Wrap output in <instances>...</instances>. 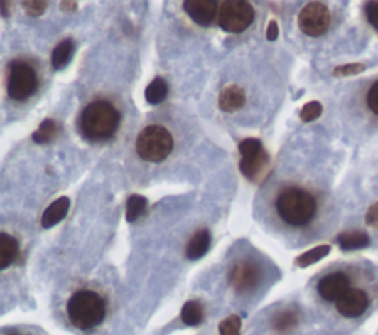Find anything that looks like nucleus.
Segmentation results:
<instances>
[{
    "instance_id": "obj_1",
    "label": "nucleus",
    "mask_w": 378,
    "mask_h": 335,
    "mask_svg": "<svg viewBox=\"0 0 378 335\" xmlns=\"http://www.w3.org/2000/svg\"><path fill=\"white\" fill-rule=\"evenodd\" d=\"M79 126L89 141H105L119 130L120 112L108 101H93L83 110Z\"/></svg>"
},
{
    "instance_id": "obj_2",
    "label": "nucleus",
    "mask_w": 378,
    "mask_h": 335,
    "mask_svg": "<svg viewBox=\"0 0 378 335\" xmlns=\"http://www.w3.org/2000/svg\"><path fill=\"white\" fill-rule=\"evenodd\" d=\"M275 206L279 218L287 225L296 228L310 223L316 213V200L313 195L294 186L284 189L276 198Z\"/></svg>"
},
{
    "instance_id": "obj_3",
    "label": "nucleus",
    "mask_w": 378,
    "mask_h": 335,
    "mask_svg": "<svg viewBox=\"0 0 378 335\" xmlns=\"http://www.w3.org/2000/svg\"><path fill=\"white\" fill-rule=\"evenodd\" d=\"M105 312L104 299L90 289H82L72 294L67 303L70 322L82 331L98 326L105 318Z\"/></svg>"
},
{
    "instance_id": "obj_4",
    "label": "nucleus",
    "mask_w": 378,
    "mask_h": 335,
    "mask_svg": "<svg viewBox=\"0 0 378 335\" xmlns=\"http://www.w3.org/2000/svg\"><path fill=\"white\" fill-rule=\"evenodd\" d=\"M173 136L163 126H146L136 139V152L144 161L161 163L173 151Z\"/></svg>"
},
{
    "instance_id": "obj_5",
    "label": "nucleus",
    "mask_w": 378,
    "mask_h": 335,
    "mask_svg": "<svg viewBox=\"0 0 378 335\" xmlns=\"http://www.w3.org/2000/svg\"><path fill=\"white\" fill-rule=\"evenodd\" d=\"M217 21L223 31L238 34L253 24L254 9L244 0H226L219 8Z\"/></svg>"
},
{
    "instance_id": "obj_6",
    "label": "nucleus",
    "mask_w": 378,
    "mask_h": 335,
    "mask_svg": "<svg viewBox=\"0 0 378 335\" xmlns=\"http://www.w3.org/2000/svg\"><path fill=\"white\" fill-rule=\"evenodd\" d=\"M37 74L34 68L21 59H15L9 65L8 95L14 101H26L37 90Z\"/></svg>"
},
{
    "instance_id": "obj_7",
    "label": "nucleus",
    "mask_w": 378,
    "mask_h": 335,
    "mask_svg": "<svg viewBox=\"0 0 378 335\" xmlns=\"http://www.w3.org/2000/svg\"><path fill=\"white\" fill-rule=\"evenodd\" d=\"M331 24L330 9L320 2H310L298 14V27L306 36L319 37L328 31Z\"/></svg>"
},
{
    "instance_id": "obj_8",
    "label": "nucleus",
    "mask_w": 378,
    "mask_h": 335,
    "mask_svg": "<svg viewBox=\"0 0 378 335\" xmlns=\"http://www.w3.org/2000/svg\"><path fill=\"white\" fill-rule=\"evenodd\" d=\"M260 281H261V269L254 262L245 260L237 263L230 275V282L232 288L239 294L253 291L254 288H257Z\"/></svg>"
},
{
    "instance_id": "obj_9",
    "label": "nucleus",
    "mask_w": 378,
    "mask_h": 335,
    "mask_svg": "<svg viewBox=\"0 0 378 335\" xmlns=\"http://www.w3.org/2000/svg\"><path fill=\"white\" fill-rule=\"evenodd\" d=\"M219 4L215 0H186L183 9L193 21L201 27L213 24L216 15H219Z\"/></svg>"
},
{
    "instance_id": "obj_10",
    "label": "nucleus",
    "mask_w": 378,
    "mask_h": 335,
    "mask_svg": "<svg viewBox=\"0 0 378 335\" xmlns=\"http://www.w3.org/2000/svg\"><path fill=\"white\" fill-rule=\"evenodd\" d=\"M350 289V281L342 272L327 275L318 284V292L327 302H338Z\"/></svg>"
},
{
    "instance_id": "obj_11",
    "label": "nucleus",
    "mask_w": 378,
    "mask_h": 335,
    "mask_svg": "<svg viewBox=\"0 0 378 335\" xmlns=\"http://www.w3.org/2000/svg\"><path fill=\"white\" fill-rule=\"evenodd\" d=\"M368 295L357 288H350L342 299L337 302V310L346 318H357L368 309Z\"/></svg>"
},
{
    "instance_id": "obj_12",
    "label": "nucleus",
    "mask_w": 378,
    "mask_h": 335,
    "mask_svg": "<svg viewBox=\"0 0 378 335\" xmlns=\"http://www.w3.org/2000/svg\"><path fill=\"white\" fill-rule=\"evenodd\" d=\"M268 166H269V155L266 154V151H263L254 156H249V159H241L239 170L247 179L257 181L260 174L264 173Z\"/></svg>"
},
{
    "instance_id": "obj_13",
    "label": "nucleus",
    "mask_w": 378,
    "mask_h": 335,
    "mask_svg": "<svg viewBox=\"0 0 378 335\" xmlns=\"http://www.w3.org/2000/svg\"><path fill=\"white\" fill-rule=\"evenodd\" d=\"M71 201L68 196H61L56 201H53L42 216V226L45 229H50L55 225H58L61 220L65 219V216L70 210Z\"/></svg>"
},
{
    "instance_id": "obj_14",
    "label": "nucleus",
    "mask_w": 378,
    "mask_h": 335,
    "mask_svg": "<svg viewBox=\"0 0 378 335\" xmlns=\"http://www.w3.org/2000/svg\"><path fill=\"white\" fill-rule=\"evenodd\" d=\"M245 105V93L241 87L232 85L225 87L219 95V108L223 112H237Z\"/></svg>"
},
{
    "instance_id": "obj_15",
    "label": "nucleus",
    "mask_w": 378,
    "mask_h": 335,
    "mask_svg": "<svg viewBox=\"0 0 378 335\" xmlns=\"http://www.w3.org/2000/svg\"><path fill=\"white\" fill-rule=\"evenodd\" d=\"M212 244V235L207 229L197 230L186 245V257L189 260H198L204 257Z\"/></svg>"
},
{
    "instance_id": "obj_16",
    "label": "nucleus",
    "mask_w": 378,
    "mask_h": 335,
    "mask_svg": "<svg viewBox=\"0 0 378 335\" xmlns=\"http://www.w3.org/2000/svg\"><path fill=\"white\" fill-rule=\"evenodd\" d=\"M20 252V244L8 233H0V269H6L15 262Z\"/></svg>"
},
{
    "instance_id": "obj_17",
    "label": "nucleus",
    "mask_w": 378,
    "mask_h": 335,
    "mask_svg": "<svg viewBox=\"0 0 378 335\" xmlns=\"http://www.w3.org/2000/svg\"><path fill=\"white\" fill-rule=\"evenodd\" d=\"M337 243L340 248L345 251H353L361 250L368 247L369 236L365 232L361 230H352V232H343L337 236Z\"/></svg>"
},
{
    "instance_id": "obj_18",
    "label": "nucleus",
    "mask_w": 378,
    "mask_h": 335,
    "mask_svg": "<svg viewBox=\"0 0 378 335\" xmlns=\"http://www.w3.org/2000/svg\"><path fill=\"white\" fill-rule=\"evenodd\" d=\"M298 324V313L294 309H286L275 313L272 318V328L278 334H288Z\"/></svg>"
},
{
    "instance_id": "obj_19",
    "label": "nucleus",
    "mask_w": 378,
    "mask_h": 335,
    "mask_svg": "<svg viewBox=\"0 0 378 335\" xmlns=\"http://www.w3.org/2000/svg\"><path fill=\"white\" fill-rule=\"evenodd\" d=\"M74 52V43L71 38H65V41L60 42L55 46L52 52V65L55 70L64 68L70 61Z\"/></svg>"
},
{
    "instance_id": "obj_20",
    "label": "nucleus",
    "mask_w": 378,
    "mask_h": 335,
    "mask_svg": "<svg viewBox=\"0 0 378 335\" xmlns=\"http://www.w3.org/2000/svg\"><path fill=\"white\" fill-rule=\"evenodd\" d=\"M180 318L182 322L188 326H197L202 322L204 319V309L202 304L200 302L191 300V302H186L182 307V313H180Z\"/></svg>"
},
{
    "instance_id": "obj_21",
    "label": "nucleus",
    "mask_w": 378,
    "mask_h": 335,
    "mask_svg": "<svg viewBox=\"0 0 378 335\" xmlns=\"http://www.w3.org/2000/svg\"><path fill=\"white\" fill-rule=\"evenodd\" d=\"M168 93V86L166 83L164 78L161 77H156L153 82H151L145 90V100L148 104H161Z\"/></svg>"
},
{
    "instance_id": "obj_22",
    "label": "nucleus",
    "mask_w": 378,
    "mask_h": 335,
    "mask_svg": "<svg viewBox=\"0 0 378 335\" xmlns=\"http://www.w3.org/2000/svg\"><path fill=\"white\" fill-rule=\"evenodd\" d=\"M60 129H61V127H60L58 123H56L55 120H52V118H48V120H45V122L39 126V129H37V130L33 133V141H34L36 144H40V145L48 144V142H50V141L53 139V137H55L56 134H58Z\"/></svg>"
},
{
    "instance_id": "obj_23",
    "label": "nucleus",
    "mask_w": 378,
    "mask_h": 335,
    "mask_svg": "<svg viewBox=\"0 0 378 335\" xmlns=\"http://www.w3.org/2000/svg\"><path fill=\"white\" fill-rule=\"evenodd\" d=\"M330 251H331V247L330 245L315 247V248L303 252L301 255H298V257L296 259V263H297L298 267L312 266V265L318 263L319 260H323L324 257H327V255L330 254Z\"/></svg>"
},
{
    "instance_id": "obj_24",
    "label": "nucleus",
    "mask_w": 378,
    "mask_h": 335,
    "mask_svg": "<svg viewBox=\"0 0 378 335\" xmlns=\"http://www.w3.org/2000/svg\"><path fill=\"white\" fill-rule=\"evenodd\" d=\"M146 208V198L142 195H130L126 206V220L129 223L136 222Z\"/></svg>"
},
{
    "instance_id": "obj_25",
    "label": "nucleus",
    "mask_w": 378,
    "mask_h": 335,
    "mask_svg": "<svg viewBox=\"0 0 378 335\" xmlns=\"http://www.w3.org/2000/svg\"><path fill=\"white\" fill-rule=\"evenodd\" d=\"M238 149L242 159H249V156H254L264 151L263 144L259 139H256V137H247V139L241 141Z\"/></svg>"
},
{
    "instance_id": "obj_26",
    "label": "nucleus",
    "mask_w": 378,
    "mask_h": 335,
    "mask_svg": "<svg viewBox=\"0 0 378 335\" xmlns=\"http://www.w3.org/2000/svg\"><path fill=\"white\" fill-rule=\"evenodd\" d=\"M220 335H241V318L238 314H231L219 324Z\"/></svg>"
},
{
    "instance_id": "obj_27",
    "label": "nucleus",
    "mask_w": 378,
    "mask_h": 335,
    "mask_svg": "<svg viewBox=\"0 0 378 335\" xmlns=\"http://www.w3.org/2000/svg\"><path fill=\"white\" fill-rule=\"evenodd\" d=\"M320 114H323V105L316 101H312L301 108L300 118H301V122L310 123V122H315L316 118H319Z\"/></svg>"
},
{
    "instance_id": "obj_28",
    "label": "nucleus",
    "mask_w": 378,
    "mask_h": 335,
    "mask_svg": "<svg viewBox=\"0 0 378 335\" xmlns=\"http://www.w3.org/2000/svg\"><path fill=\"white\" fill-rule=\"evenodd\" d=\"M365 70H367V65L364 64H346V65L335 67L333 71V75L334 77H349V75L361 74Z\"/></svg>"
},
{
    "instance_id": "obj_29",
    "label": "nucleus",
    "mask_w": 378,
    "mask_h": 335,
    "mask_svg": "<svg viewBox=\"0 0 378 335\" xmlns=\"http://www.w3.org/2000/svg\"><path fill=\"white\" fill-rule=\"evenodd\" d=\"M48 2H45V0H31V2H23V8L26 9V12L33 16V18H37L45 14V11L48 9Z\"/></svg>"
},
{
    "instance_id": "obj_30",
    "label": "nucleus",
    "mask_w": 378,
    "mask_h": 335,
    "mask_svg": "<svg viewBox=\"0 0 378 335\" xmlns=\"http://www.w3.org/2000/svg\"><path fill=\"white\" fill-rule=\"evenodd\" d=\"M367 102L369 110L378 115V82L369 89L368 96H367Z\"/></svg>"
},
{
    "instance_id": "obj_31",
    "label": "nucleus",
    "mask_w": 378,
    "mask_h": 335,
    "mask_svg": "<svg viewBox=\"0 0 378 335\" xmlns=\"http://www.w3.org/2000/svg\"><path fill=\"white\" fill-rule=\"evenodd\" d=\"M367 18L369 24L378 31V2H369L367 5Z\"/></svg>"
},
{
    "instance_id": "obj_32",
    "label": "nucleus",
    "mask_w": 378,
    "mask_h": 335,
    "mask_svg": "<svg viewBox=\"0 0 378 335\" xmlns=\"http://www.w3.org/2000/svg\"><path fill=\"white\" fill-rule=\"evenodd\" d=\"M367 225L378 229V203L372 204L367 213Z\"/></svg>"
},
{
    "instance_id": "obj_33",
    "label": "nucleus",
    "mask_w": 378,
    "mask_h": 335,
    "mask_svg": "<svg viewBox=\"0 0 378 335\" xmlns=\"http://www.w3.org/2000/svg\"><path fill=\"white\" fill-rule=\"evenodd\" d=\"M278 34H279V28H278V24L276 21H271L269 26H268V31H266V38L269 42H274L278 38Z\"/></svg>"
},
{
    "instance_id": "obj_34",
    "label": "nucleus",
    "mask_w": 378,
    "mask_h": 335,
    "mask_svg": "<svg viewBox=\"0 0 378 335\" xmlns=\"http://www.w3.org/2000/svg\"><path fill=\"white\" fill-rule=\"evenodd\" d=\"M60 6L65 12H74L75 9H77V4H75V2H61Z\"/></svg>"
},
{
    "instance_id": "obj_35",
    "label": "nucleus",
    "mask_w": 378,
    "mask_h": 335,
    "mask_svg": "<svg viewBox=\"0 0 378 335\" xmlns=\"http://www.w3.org/2000/svg\"><path fill=\"white\" fill-rule=\"evenodd\" d=\"M0 9H2V15L5 18L9 16V12H8V2H0Z\"/></svg>"
},
{
    "instance_id": "obj_36",
    "label": "nucleus",
    "mask_w": 378,
    "mask_h": 335,
    "mask_svg": "<svg viewBox=\"0 0 378 335\" xmlns=\"http://www.w3.org/2000/svg\"><path fill=\"white\" fill-rule=\"evenodd\" d=\"M12 335H16V334H12Z\"/></svg>"
}]
</instances>
